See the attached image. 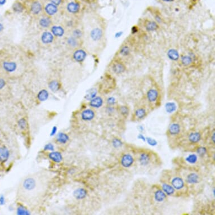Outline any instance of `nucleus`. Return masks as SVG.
<instances>
[{"mask_svg": "<svg viewBox=\"0 0 215 215\" xmlns=\"http://www.w3.org/2000/svg\"><path fill=\"white\" fill-rule=\"evenodd\" d=\"M211 141L213 142V143H214V144H215V131H214V133H212V136H211Z\"/></svg>", "mask_w": 215, "mask_h": 215, "instance_id": "obj_54", "label": "nucleus"}, {"mask_svg": "<svg viewBox=\"0 0 215 215\" xmlns=\"http://www.w3.org/2000/svg\"><path fill=\"white\" fill-rule=\"evenodd\" d=\"M167 195L162 189H158L154 193V198L158 203L163 202L167 198Z\"/></svg>", "mask_w": 215, "mask_h": 215, "instance_id": "obj_23", "label": "nucleus"}, {"mask_svg": "<svg viewBox=\"0 0 215 215\" xmlns=\"http://www.w3.org/2000/svg\"><path fill=\"white\" fill-rule=\"evenodd\" d=\"M103 104H104L103 99L100 96H96L90 101L89 105L90 106V107L98 109L101 107Z\"/></svg>", "mask_w": 215, "mask_h": 215, "instance_id": "obj_18", "label": "nucleus"}, {"mask_svg": "<svg viewBox=\"0 0 215 215\" xmlns=\"http://www.w3.org/2000/svg\"><path fill=\"white\" fill-rule=\"evenodd\" d=\"M57 130H58V128H57V127L56 126L53 127V128H52V130H51V133H50L51 136H54V135L57 133Z\"/></svg>", "mask_w": 215, "mask_h": 215, "instance_id": "obj_51", "label": "nucleus"}, {"mask_svg": "<svg viewBox=\"0 0 215 215\" xmlns=\"http://www.w3.org/2000/svg\"><path fill=\"white\" fill-rule=\"evenodd\" d=\"M115 111V109L113 106H107L106 108V112L108 114H113Z\"/></svg>", "mask_w": 215, "mask_h": 215, "instance_id": "obj_48", "label": "nucleus"}, {"mask_svg": "<svg viewBox=\"0 0 215 215\" xmlns=\"http://www.w3.org/2000/svg\"><path fill=\"white\" fill-rule=\"evenodd\" d=\"M167 56L172 61H177L180 58V55L177 50L175 49H171L167 51Z\"/></svg>", "mask_w": 215, "mask_h": 215, "instance_id": "obj_30", "label": "nucleus"}, {"mask_svg": "<svg viewBox=\"0 0 215 215\" xmlns=\"http://www.w3.org/2000/svg\"><path fill=\"white\" fill-rule=\"evenodd\" d=\"M162 1H165V2H172L174 0H162Z\"/></svg>", "mask_w": 215, "mask_h": 215, "instance_id": "obj_59", "label": "nucleus"}, {"mask_svg": "<svg viewBox=\"0 0 215 215\" xmlns=\"http://www.w3.org/2000/svg\"><path fill=\"white\" fill-rule=\"evenodd\" d=\"M118 110L120 114L124 117H127L129 115L130 109H129V107H128L127 105H120L118 107Z\"/></svg>", "mask_w": 215, "mask_h": 215, "instance_id": "obj_37", "label": "nucleus"}, {"mask_svg": "<svg viewBox=\"0 0 215 215\" xmlns=\"http://www.w3.org/2000/svg\"><path fill=\"white\" fill-rule=\"evenodd\" d=\"M44 10L47 15L49 17H51L57 13L58 11V6L52 3H49L46 5Z\"/></svg>", "mask_w": 215, "mask_h": 215, "instance_id": "obj_12", "label": "nucleus"}, {"mask_svg": "<svg viewBox=\"0 0 215 215\" xmlns=\"http://www.w3.org/2000/svg\"><path fill=\"white\" fill-rule=\"evenodd\" d=\"M81 117L84 121H91L95 117V112L92 109H86L82 112Z\"/></svg>", "mask_w": 215, "mask_h": 215, "instance_id": "obj_5", "label": "nucleus"}, {"mask_svg": "<svg viewBox=\"0 0 215 215\" xmlns=\"http://www.w3.org/2000/svg\"><path fill=\"white\" fill-rule=\"evenodd\" d=\"M97 93H98V91L96 89H95V88L91 89L89 91H87V94H86L84 98L87 100L90 101L91 100L94 99L95 97L96 96Z\"/></svg>", "mask_w": 215, "mask_h": 215, "instance_id": "obj_34", "label": "nucleus"}, {"mask_svg": "<svg viewBox=\"0 0 215 215\" xmlns=\"http://www.w3.org/2000/svg\"><path fill=\"white\" fill-rule=\"evenodd\" d=\"M67 45L69 47L72 49H76L80 46V41L79 39L76 38L73 36H70L66 40Z\"/></svg>", "mask_w": 215, "mask_h": 215, "instance_id": "obj_25", "label": "nucleus"}, {"mask_svg": "<svg viewBox=\"0 0 215 215\" xmlns=\"http://www.w3.org/2000/svg\"><path fill=\"white\" fill-rule=\"evenodd\" d=\"M87 52L82 49H77L73 54V59L77 63H82L87 57Z\"/></svg>", "mask_w": 215, "mask_h": 215, "instance_id": "obj_2", "label": "nucleus"}, {"mask_svg": "<svg viewBox=\"0 0 215 215\" xmlns=\"http://www.w3.org/2000/svg\"><path fill=\"white\" fill-rule=\"evenodd\" d=\"M39 25L44 29H47L51 27L52 24V21L51 17L48 15H46L41 17L38 21Z\"/></svg>", "mask_w": 215, "mask_h": 215, "instance_id": "obj_10", "label": "nucleus"}, {"mask_svg": "<svg viewBox=\"0 0 215 215\" xmlns=\"http://www.w3.org/2000/svg\"><path fill=\"white\" fill-rule=\"evenodd\" d=\"M42 5L39 1H34L31 4L30 10L31 13L34 15H38L42 11Z\"/></svg>", "mask_w": 215, "mask_h": 215, "instance_id": "obj_14", "label": "nucleus"}, {"mask_svg": "<svg viewBox=\"0 0 215 215\" xmlns=\"http://www.w3.org/2000/svg\"><path fill=\"white\" fill-rule=\"evenodd\" d=\"M90 36L92 40L94 41H98L102 38L103 32L99 28H95L91 30Z\"/></svg>", "mask_w": 215, "mask_h": 215, "instance_id": "obj_8", "label": "nucleus"}, {"mask_svg": "<svg viewBox=\"0 0 215 215\" xmlns=\"http://www.w3.org/2000/svg\"><path fill=\"white\" fill-rule=\"evenodd\" d=\"M5 203V198L3 195L0 196V205H3Z\"/></svg>", "mask_w": 215, "mask_h": 215, "instance_id": "obj_53", "label": "nucleus"}, {"mask_svg": "<svg viewBox=\"0 0 215 215\" xmlns=\"http://www.w3.org/2000/svg\"><path fill=\"white\" fill-rule=\"evenodd\" d=\"M66 9L69 13L77 14L80 10V5L77 2H71L67 5Z\"/></svg>", "mask_w": 215, "mask_h": 215, "instance_id": "obj_21", "label": "nucleus"}, {"mask_svg": "<svg viewBox=\"0 0 215 215\" xmlns=\"http://www.w3.org/2000/svg\"><path fill=\"white\" fill-rule=\"evenodd\" d=\"M50 3H52L57 6H59L61 4L62 0H50Z\"/></svg>", "mask_w": 215, "mask_h": 215, "instance_id": "obj_49", "label": "nucleus"}, {"mask_svg": "<svg viewBox=\"0 0 215 215\" xmlns=\"http://www.w3.org/2000/svg\"><path fill=\"white\" fill-rule=\"evenodd\" d=\"M49 93L48 91L46 89H42L41 90L38 92L37 98V99L38 100L41 102H43L46 101L49 99Z\"/></svg>", "mask_w": 215, "mask_h": 215, "instance_id": "obj_28", "label": "nucleus"}, {"mask_svg": "<svg viewBox=\"0 0 215 215\" xmlns=\"http://www.w3.org/2000/svg\"><path fill=\"white\" fill-rule=\"evenodd\" d=\"M171 184L176 190H181L184 188L185 183L182 177L180 176H175L172 179Z\"/></svg>", "mask_w": 215, "mask_h": 215, "instance_id": "obj_4", "label": "nucleus"}, {"mask_svg": "<svg viewBox=\"0 0 215 215\" xmlns=\"http://www.w3.org/2000/svg\"><path fill=\"white\" fill-rule=\"evenodd\" d=\"M145 27L147 31L148 32H154L157 30L159 26L156 22L153 21H148L145 24Z\"/></svg>", "mask_w": 215, "mask_h": 215, "instance_id": "obj_31", "label": "nucleus"}, {"mask_svg": "<svg viewBox=\"0 0 215 215\" xmlns=\"http://www.w3.org/2000/svg\"><path fill=\"white\" fill-rule=\"evenodd\" d=\"M55 149V147L54 145L51 144V143H49L47 144L45 147H44V150L46 151H52L54 150Z\"/></svg>", "mask_w": 215, "mask_h": 215, "instance_id": "obj_47", "label": "nucleus"}, {"mask_svg": "<svg viewBox=\"0 0 215 215\" xmlns=\"http://www.w3.org/2000/svg\"><path fill=\"white\" fill-rule=\"evenodd\" d=\"M195 151L200 157H204L208 153V150L207 148L203 146H199L196 148Z\"/></svg>", "mask_w": 215, "mask_h": 215, "instance_id": "obj_35", "label": "nucleus"}, {"mask_svg": "<svg viewBox=\"0 0 215 215\" xmlns=\"http://www.w3.org/2000/svg\"><path fill=\"white\" fill-rule=\"evenodd\" d=\"M13 11H15V13H20L23 11L24 8L22 3H21L19 2H16L15 3L13 4Z\"/></svg>", "mask_w": 215, "mask_h": 215, "instance_id": "obj_39", "label": "nucleus"}, {"mask_svg": "<svg viewBox=\"0 0 215 215\" xmlns=\"http://www.w3.org/2000/svg\"><path fill=\"white\" fill-rule=\"evenodd\" d=\"M51 32L56 37H62L65 34L63 27L60 25H53L51 27Z\"/></svg>", "mask_w": 215, "mask_h": 215, "instance_id": "obj_11", "label": "nucleus"}, {"mask_svg": "<svg viewBox=\"0 0 215 215\" xmlns=\"http://www.w3.org/2000/svg\"><path fill=\"white\" fill-rule=\"evenodd\" d=\"M185 181L189 184H197L200 181V177L198 174L191 172L186 176Z\"/></svg>", "mask_w": 215, "mask_h": 215, "instance_id": "obj_15", "label": "nucleus"}, {"mask_svg": "<svg viewBox=\"0 0 215 215\" xmlns=\"http://www.w3.org/2000/svg\"><path fill=\"white\" fill-rule=\"evenodd\" d=\"M36 180L31 177H27L23 182V188L26 191H32L36 188Z\"/></svg>", "mask_w": 215, "mask_h": 215, "instance_id": "obj_3", "label": "nucleus"}, {"mask_svg": "<svg viewBox=\"0 0 215 215\" xmlns=\"http://www.w3.org/2000/svg\"><path fill=\"white\" fill-rule=\"evenodd\" d=\"M139 131L140 132V133H142L144 131V127L142 126H139L138 127Z\"/></svg>", "mask_w": 215, "mask_h": 215, "instance_id": "obj_55", "label": "nucleus"}, {"mask_svg": "<svg viewBox=\"0 0 215 215\" xmlns=\"http://www.w3.org/2000/svg\"><path fill=\"white\" fill-rule=\"evenodd\" d=\"M6 85V82L2 78H0V90L2 89Z\"/></svg>", "mask_w": 215, "mask_h": 215, "instance_id": "obj_50", "label": "nucleus"}, {"mask_svg": "<svg viewBox=\"0 0 215 215\" xmlns=\"http://www.w3.org/2000/svg\"><path fill=\"white\" fill-rule=\"evenodd\" d=\"M177 109L176 104L174 102H168L165 104V109L167 113L169 114L173 113Z\"/></svg>", "mask_w": 215, "mask_h": 215, "instance_id": "obj_33", "label": "nucleus"}, {"mask_svg": "<svg viewBox=\"0 0 215 215\" xmlns=\"http://www.w3.org/2000/svg\"><path fill=\"white\" fill-rule=\"evenodd\" d=\"M112 146L116 149H118L122 147L124 145L122 141L118 138H113L112 141Z\"/></svg>", "mask_w": 215, "mask_h": 215, "instance_id": "obj_40", "label": "nucleus"}, {"mask_svg": "<svg viewBox=\"0 0 215 215\" xmlns=\"http://www.w3.org/2000/svg\"><path fill=\"white\" fill-rule=\"evenodd\" d=\"M112 69L114 73L117 75H120L124 73L126 70V67L122 62L117 61L113 63Z\"/></svg>", "mask_w": 215, "mask_h": 215, "instance_id": "obj_6", "label": "nucleus"}, {"mask_svg": "<svg viewBox=\"0 0 215 215\" xmlns=\"http://www.w3.org/2000/svg\"><path fill=\"white\" fill-rule=\"evenodd\" d=\"M9 151L5 147H0V161L1 162H5L9 157Z\"/></svg>", "mask_w": 215, "mask_h": 215, "instance_id": "obj_26", "label": "nucleus"}, {"mask_svg": "<svg viewBox=\"0 0 215 215\" xmlns=\"http://www.w3.org/2000/svg\"><path fill=\"white\" fill-rule=\"evenodd\" d=\"M202 139V134L199 132H191L188 135V140L191 144H197Z\"/></svg>", "mask_w": 215, "mask_h": 215, "instance_id": "obj_17", "label": "nucleus"}, {"mask_svg": "<svg viewBox=\"0 0 215 215\" xmlns=\"http://www.w3.org/2000/svg\"><path fill=\"white\" fill-rule=\"evenodd\" d=\"M139 162L141 165L147 166L151 162V156L148 152H142L140 153L139 157Z\"/></svg>", "mask_w": 215, "mask_h": 215, "instance_id": "obj_7", "label": "nucleus"}, {"mask_svg": "<svg viewBox=\"0 0 215 215\" xmlns=\"http://www.w3.org/2000/svg\"><path fill=\"white\" fill-rule=\"evenodd\" d=\"M17 124L19 127L22 129V130H24L26 128L27 126V121L25 120L24 118H21L18 121Z\"/></svg>", "mask_w": 215, "mask_h": 215, "instance_id": "obj_43", "label": "nucleus"}, {"mask_svg": "<svg viewBox=\"0 0 215 215\" xmlns=\"http://www.w3.org/2000/svg\"><path fill=\"white\" fill-rule=\"evenodd\" d=\"M146 141L148 142L149 145L151 147H156L158 145L157 141L150 137L146 138Z\"/></svg>", "mask_w": 215, "mask_h": 215, "instance_id": "obj_44", "label": "nucleus"}, {"mask_svg": "<svg viewBox=\"0 0 215 215\" xmlns=\"http://www.w3.org/2000/svg\"><path fill=\"white\" fill-rule=\"evenodd\" d=\"M119 52L122 56H128L130 54V49L127 46H124L119 50Z\"/></svg>", "mask_w": 215, "mask_h": 215, "instance_id": "obj_41", "label": "nucleus"}, {"mask_svg": "<svg viewBox=\"0 0 215 215\" xmlns=\"http://www.w3.org/2000/svg\"><path fill=\"white\" fill-rule=\"evenodd\" d=\"M6 3V0H0V5H3Z\"/></svg>", "mask_w": 215, "mask_h": 215, "instance_id": "obj_57", "label": "nucleus"}, {"mask_svg": "<svg viewBox=\"0 0 215 215\" xmlns=\"http://www.w3.org/2000/svg\"><path fill=\"white\" fill-rule=\"evenodd\" d=\"M2 66L6 72L13 73L17 69V64L14 61H4L2 64Z\"/></svg>", "mask_w": 215, "mask_h": 215, "instance_id": "obj_16", "label": "nucleus"}, {"mask_svg": "<svg viewBox=\"0 0 215 215\" xmlns=\"http://www.w3.org/2000/svg\"><path fill=\"white\" fill-rule=\"evenodd\" d=\"M48 86L49 89L52 92H57L60 90L61 87V84L57 80H51L49 83Z\"/></svg>", "mask_w": 215, "mask_h": 215, "instance_id": "obj_29", "label": "nucleus"}, {"mask_svg": "<svg viewBox=\"0 0 215 215\" xmlns=\"http://www.w3.org/2000/svg\"><path fill=\"white\" fill-rule=\"evenodd\" d=\"M180 132L181 126L178 123H173L170 124L168 129V133L171 136H177Z\"/></svg>", "mask_w": 215, "mask_h": 215, "instance_id": "obj_13", "label": "nucleus"}, {"mask_svg": "<svg viewBox=\"0 0 215 215\" xmlns=\"http://www.w3.org/2000/svg\"><path fill=\"white\" fill-rule=\"evenodd\" d=\"M122 35V32H118L116 33L115 36H116V38H118V37H120Z\"/></svg>", "mask_w": 215, "mask_h": 215, "instance_id": "obj_56", "label": "nucleus"}, {"mask_svg": "<svg viewBox=\"0 0 215 215\" xmlns=\"http://www.w3.org/2000/svg\"><path fill=\"white\" fill-rule=\"evenodd\" d=\"M17 214L19 215H29V211L25 208V207L20 206L17 207Z\"/></svg>", "mask_w": 215, "mask_h": 215, "instance_id": "obj_42", "label": "nucleus"}, {"mask_svg": "<svg viewBox=\"0 0 215 215\" xmlns=\"http://www.w3.org/2000/svg\"><path fill=\"white\" fill-rule=\"evenodd\" d=\"M159 96V92L156 89H150L147 92V97L150 103H154L158 100Z\"/></svg>", "mask_w": 215, "mask_h": 215, "instance_id": "obj_19", "label": "nucleus"}, {"mask_svg": "<svg viewBox=\"0 0 215 215\" xmlns=\"http://www.w3.org/2000/svg\"><path fill=\"white\" fill-rule=\"evenodd\" d=\"M198 159V156L195 154H190L188 156L185 158V161L186 162L191 165L195 164Z\"/></svg>", "mask_w": 215, "mask_h": 215, "instance_id": "obj_36", "label": "nucleus"}, {"mask_svg": "<svg viewBox=\"0 0 215 215\" xmlns=\"http://www.w3.org/2000/svg\"><path fill=\"white\" fill-rule=\"evenodd\" d=\"M161 189L165 193L167 196L174 195L176 191L171 184H169L167 183H163L162 184Z\"/></svg>", "mask_w": 215, "mask_h": 215, "instance_id": "obj_20", "label": "nucleus"}, {"mask_svg": "<svg viewBox=\"0 0 215 215\" xmlns=\"http://www.w3.org/2000/svg\"><path fill=\"white\" fill-rule=\"evenodd\" d=\"M181 61L184 66H189L193 62V59L189 55H184L181 58Z\"/></svg>", "mask_w": 215, "mask_h": 215, "instance_id": "obj_38", "label": "nucleus"}, {"mask_svg": "<svg viewBox=\"0 0 215 215\" xmlns=\"http://www.w3.org/2000/svg\"><path fill=\"white\" fill-rule=\"evenodd\" d=\"M135 162V158L130 153H124L120 159V163L122 167L128 168L133 166Z\"/></svg>", "mask_w": 215, "mask_h": 215, "instance_id": "obj_1", "label": "nucleus"}, {"mask_svg": "<svg viewBox=\"0 0 215 215\" xmlns=\"http://www.w3.org/2000/svg\"><path fill=\"white\" fill-rule=\"evenodd\" d=\"M72 36L77 39H80L82 37V32L80 29H75L73 31Z\"/></svg>", "mask_w": 215, "mask_h": 215, "instance_id": "obj_45", "label": "nucleus"}, {"mask_svg": "<svg viewBox=\"0 0 215 215\" xmlns=\"http://www.w3.org/2000/svg\"><path fill=\"white\" fill-rule=\"evenodd\" d=\"M117 103V100L113 96L109 97L107 99V104L109 106H113L114 105Z\"/></svg>", "mask_w": 215, "mask_h": 215, "instance_id": "obj_46", "label": "nucleus"}, {"mask_svg": "<svg viewBox=\"0 0 215 215\" xmlns=\"http://www.w3.org/2000/svg\"><path fill=\"white\" fill-rule=\"evenodd\" d=\"M55 40V37L49 31H45L43 32L41 36V41L43 44L48 45L52 43Z\"/></svg>", "mask_w": 215, "mask_h": 215, "instance_id": "obj_9", "label": "nucleus"}, {"mask_svg": "<svg viewBox=\"0 0 215 215\" xmlns=\"http://www.w3.org/2000/svg\"><path fill=\"white\" fill-rule=\"evenodd\" d=\"M147 115V110L144 107H140L137 109L135 112V116L139 119H142L146 117Z\"/></svg>", "mask_w": 215, "mask_h": 215, "instance_id": "obj_32", "label": "nucleus"}, {"mask_svg": "<svg viewBox=\"0 0 215 215\" xmlns=\"http://www.w3.org/2000/svg\"><path fill=\"white\" fill-rule=\"evenodd\" d=\"M49 158L50 159L55 163H60L63 161V156L61 153L59 151H52L49 154Z\"/></svg>", "mask_w": 215, "mask_h": 215, "instance_id": "obj_24", "label": "nucleus"}, {"mask_svg": "<svg viewBox=\"0 0 215 215\" xmlns=\"http://www.w3.org/2000/svg\"><path fill=\"white\" fill-rule=\"evenodd\" d=\"M87 191L83 188L77 189L73 192V196L78 200H82L86 198L87 195Z\"/></svg>", "mask_w": 215, "mask_h": 215, "instance_id": "obj_22", "label": "nucleus"}, {"mask_svg": "<svg viewBox=\"0 0 215 215\" xmlns=\"http://www.w3.org/2000/svg\"><path fill=\"white\" fill-rule=\"evenodd\" d=\"M138 139L142 141H146V138L142 133H140V134L138 135Z\"/></svg>", "mask_w": 215, "mask_h": 215, "instance_id": "obj_52", "label": "nucleus"}, {"mask_svg": "<svg viewBox=\"0 0 215 215\" xmlns=\"http://www.w3.org/2000/svg\"><path fill=\"white\" fill-rule=\"evenodd\" d=\"M3 26L1 23H0V32L3 30Z\"/></svg>", "mask_w": 215, "mask_h": 215, "instance_id": "obj_58", "label": "nucleus"}, {"mask_svg": "<svg viewBox=\"0 0 215 215\" xmlns=\"http://www.w3.org/2000/svg\"><path fill=\"white\" fill-rule=\"evenodd\" d=\"M56 140L59 144H65L69 140V138L66 133H59L57 135Z\"/></svg>", "mask_w": 215, "mask_h": 215, "instance_id": "obj_27", "label": "nucleus"}]
</instances>
